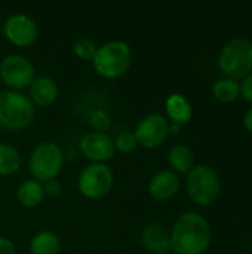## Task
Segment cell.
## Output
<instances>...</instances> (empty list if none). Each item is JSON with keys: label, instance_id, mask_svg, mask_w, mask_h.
Segmentation results:
<instances>
[{"label": "cell", "instance_id": "2", "mask_svg": "<svg viewBox=\"0 0 252 254\" xmlns=\"http://www.w3.org/2000/svg\"><path fill=\"white\" fill-rule=\"evenodd\" d=\"M36 115V106L21 91H0V127L9 131L27 128Z\"/></svg>", "mask_w": 252, "mask_h": 254}, {"label": "cell", "instance_id": "7", "mask_svg": "<svg viewBox=\"0 0 252 254\" xmlns=\"http://www.w3.org/2000/svg\"><path fill=\"white\" fill-rule=\"evenodd\" d=\"M114 183L113 170L107 164L91 162L79 174L77 188L80 193L89 199H100L105 196Z\"/></svg>", "mask_w": 252, "mask_h": 254}, {"label": "cell", "instance_id": "17", "mask_svg": "<svg viewBox=\"0 0 252 254\" xmlns=\"http://www.w3.org/2000/svg\"><path fill=\"white\" fill-rule=\"evenodd\" d=\"M16 199L21 205H24L27 208L40 205L42 201L45 199L43 183H40L34 179L24 180L16 189Z\"/></svg>", "mask_w": 252, "mask_h": 254}, {"label": "cell", "instance_id": "29", "mask_svg": "<svg viewBox=\"0 0 252 254\" xmlns=\"http://www.w3.org/2000/svg\"><path fill=\"white\" fill-rule=\"evenodd\" d=\"M0 82H1V79H0Z\"/></svg>", "mask_w": 252, "mask_h": 254}, {"label": "cell", "instance_id": "14", "mask_svg": "<svg viewBox=\"0 0 252 254\" xmlns=\"http://www.w3.org/2000/svg\"><path fill=\"white\" fill-rule=\"evenodd\" d=\"M30 88V100L34 106L48 107L53 104L59 95V88L56 82L49 76H37L31 82Z\"/></svg>", "mask_w": 252, "mask_h": 254}, {"label": "cell", "instance_id": "26", "mask_svg": "<svg viewBox=\"0 0 252 254\" xmlns=\"http://www.w3.org/2000/svg\"><path fill=\"white\" fill-rule=\"evenodd\" d=\"M0 254H16L15 244L7 237H0Z\"/></svg>", "mask_w": 252, "mask_h": 254}, {"label": "cell", "instance_id": "12", "mask_svg": "<svg viewBox=\"0 0 252 254\" xmlns=\"http://www.w3.org/2000/svg\"><path fill=\"white\" fill-rule=\"evenodd\" d=\"M180 177L172 170L157 171L149 182V193L156 201H169L180 190Z\"/></svg>", "mask_w": 252, "mask_h": 254}, {"label": "cell", "instance_id": "9", "mask_svg": "<svg viewBox=\"0 0 252 254\" xmlns=\"http://www.w3.org/2000/svg\"><path fill=\"white\" fill-rule=\"evenodd\" d=\"M134 135L138 146L146 149H156L165 143L169 135V122L162 113H149L140 119Z\"/></svg>", "mask_w": 252, "mask_h": 254}, {"label": "cell", "instance_id": "28", "mask_svg": "<svg viewBox=\"0 0 252 254\" xmlns=\"http://www.w3.org/2000/svg\"><path fill=\"white\" fill-rule=\"evenodd\" d=\"M180 128H181V125H177V124H169V134H172V135H177V134L180 132Z\"/></svg>", "mask_w": 252, "mask_h": 254}, {"label": "cell", "instance_id": "22", "mask_svg": "<svg viewBox=\"0 0 252 254\" xmlns=\"http://www.w3.org/2000/svg\"><path fill=\"white\" fill-rule=\"evenodd\" d=\"M137 146H138L137 138H135L134 132H131V131H123V132L117 134L114 138V147L120 153H131L137 149Z\"/></svg>", "mask_w": 252, "mask_h": 254}, {"label": "cell", "instance_id": "23", "mask_svg": "<svg viewBox=\"0 0 252 254\" xmlns=\"http://www.w3.org/2000/svg\"><path fill=\"white\" fill-rule=\"evenodd\" d=\"M89 122H91V127L94 128V131L105 132L110 128V125H111V118H110V115L105 110L97 109V110L92 112V115L89 118Z\"/></svg>", "mask_w": 252, "mask_h": 254}, {"label": "cell", "instance_id": "10", "mask_svg": "<svg viewBox=\"0 0 252 254\" xmlns=\"http://www.w3.org/2000/svg\"><path fill=\"white\" fill-rule=\"evenodd\" d=\"M3 34L16 46H30L39 37V25L28 13L16 12L9 15L3 22Z\"/></svg>", "mask_w": 252, "mask_h": 254}, {"label": "cell", "instance_id": "8", "mask_svg": "<svg viewBox=\"0 0 252 254\" xmlns=\"http://www.w3.org/2000/svg\"><path fill=\"white\" fill-rule=\"evenodd\" d=\"M34 77V64L22 54H9L0 61V79L9 89H24L31 85Z\"/></svg>", "mask_w": 252, "mask_h": 254}, {"label": "cell", "instance_id": "15", "mask_svg": "<svg viewBox=\"0 0 252 254\" xmlns=\"http://www.w3.org/2000/svg\"><path fill=\"white\" fill-rule=\"evenodd\" d=\"M165 112H166V119H169L172 124L177 125H184L189 124L193 118V107L189 98L183 94L174 92L168 95L165 101Z\"/></svg>", "mask_w": 252, "mask_h": 254}, {"label": "cell", "instance_id": "16", "mask_svg": "<svg viewBox=\"0 0 252 254\" xmlns=\"http://www.w3.org/2000/svg\"><path fill=\"white\" fill-rule=\"evenodd\" d=\"M168 164L177 174H187L195 164V153L187 144H175L169 149Z\"/></svg>", "mask_w": 252, "mask_h": 254}, {"label": "cell", "instance_id": "27", "mask_svg": "<svg viewBox=\"0 0 252 254\" xmlns=\"http://www.w3.org/2000/svg\"><path fill=\"white\" fill-rule=\"evenodd\" d=\"M244 125H245L247 131L252 134V107H250L244 115Z\"/></svg>", "mask_w": 252, "mask_h": 254}, {"label": "cell", "instance_id": "13", "mask_svg": "<svg viewBox=\"0 0 252 254\" xmlns=\"http://www.w3.org/2000/svg\"><path fill=\"white\" fill-rule=\"evenodd\" d=\"M141 244L151 254H168L171 250L169 231L159 222L147 223L141 231Z\"/></svg>", "mask_w": 252, "mask_h": 254}, {"label": "cell", "instance_id": "24", "mask_svg": "<svg viewBox=\"0 0 252 254\" xmlns=\"http://www.w3.org/2000/svg\"><path fill=\"white\" fill-rule=\"evenodd\" d=\"M43 190H45V196L55 198L61 193L62 188H61V183L58 179H52V180H48L43 183Z\"/></svg>", "mask_w": 252, "mask_h": 254}, {"label": "cell", "instance_id": "11", "mask_svg": "<svg viewBox=\"0 0 252 254\" xmlns=\"http://www.w3.org/2000/svg\"><path fill=\"white\" fill-rule=\"evenodd\" d=\"M80 152L88 158L91 162L105 164L114 156V138L107 132H97L91 131L86 132L79 141Z\"/></svg>", "mask_w": 252, "mask_h": 254}, {"label": "cell", "instance_id": "19", "mask_svg": "<svg viewBox=\"0 0 252 254\" xmlns=\"http://www.w3.org/2000/svg\"><path fill=\"white\" fill-rule=\"evenodd\" d=\"M22 165L19 150L4 141H0V176H12L18 173Z\"/></svg>", "mask_w": 252, "mask_h": 254}, {"label": "cell", "instance_id": "5", "mask_svg": "<svg viewBox=\"0 0 252 254\" xmlns=\"http://www.w3.org/2000/svg\"><path fill=\"white\" fill-rule=\"evenodd\" d=\"M218 68L229 79H245L252 73V42L244 37L230 39L220 51Z\"/></svg>", "mask_w": 252, "mask_h": 254}, {"label": "cell", "instance_id": "3", "mask_svg": "<svg viewBox=\"0 0 252 254\" xmlns=\"http://www.w3.org/2000/svg\"><path fill=\"white\" fill-rule=\"evenodd\" d=\"M95 71L105 79L123 76L132 64V49L123 40H110L98 46L92 60Z\"/></svg>", "mask_w": 252, "mask_h": 254}, {"label": "cell", "instance_id": "1", "mask_svg": "<svg viewBox=\"0 0 252 254\" xmlns=\"http://www.w3.org/2000/svg\"><path fill=\"white\" fill-rule=\"evenodd\" d=\"M169 235L171 250L175 254H203L211 244V226L196 211L181 214L175 220Z\"/></svg>", "mask_w": 252, "mask_h": 254}, {"label": "cell", "instance_id": "18", "mask_svg": "<svg viewBox=\"0 0 252 254\" xmlns=\"http://www.w3.org/2000/svg\"><path fill=\"white\" fill-rule=\"evenodd\" d=\"M61 250L59 237L52 231H40L30 241L31 254H58Z\"/></svg>", "mask_w": 252, "mask_h": 254}, {"label": "cell", "instance_id": "21", "mask_svg": "<svg viewBox=\"0 0 252 254\" xmlns=\"http://www.w3.org/2000/svg\"><path fill=\"white\" fill-rule=\"evenodd\" d=\"M97 51H98V45L95 43V40L89 37H80L73 43V52L80 60H85V61H92Z\"/></svg>", "mask_w": 252, "mask_h": 254}, {"label": "cell", "instance_id": "4", "mask_svg": "<svg viewBox=\"0 0 252 254\" xmlns=\"http://www.w3.org/2000/svg\"><path fill=\"white\" fill-rule=\"evenodd\" d=\"M186 190L195 204L208 207L214 204L221 193L220 174L211 165L198 164L186 174Z\"/></svg>", "mask_w": 252, "mask_h": 254}, {"label": "cell", "instance_id": "25", "mask_svg": "<svg viewBox=\"0 0 252 254\" xmlns=\"http://www.w3.org/2000/svg\"><path fill=\"white\" fill-rule=\"evenodd\" d=\"M241 95L252 104V73L241 82Z\"/></svg>", "mask_w": 252, "mask_h": 254}, {"label": "cell", "instance_id": "6", "mask_svg": "<svg viewBox=\"0 0 252 254\" xmlns=\"http://www.w3.org/2000/svg\"><path fill=\"white\" fill-rule=\"evenodd\" d=\"M64 165V153L53 141L36 144L28 156V168L34 180L45 183L56 179Z\"/></svg>", "mask_w": 252, "mask_h": 254}, {"label": "cell", "instance_id": "20", "mask_svg": "<svg viewBox=\"0 0 252 254\" xmlns=\"http://www.w3.org/2000/svg\"><path fill=\"white\" fill-rule=\"evenodd\" d=\"M212 95L220 103H233L241 97V83L229 77L218 79L212 85Z\"/></svg>", "mask_w": 252, "mask_h": 254}]
</instances>
